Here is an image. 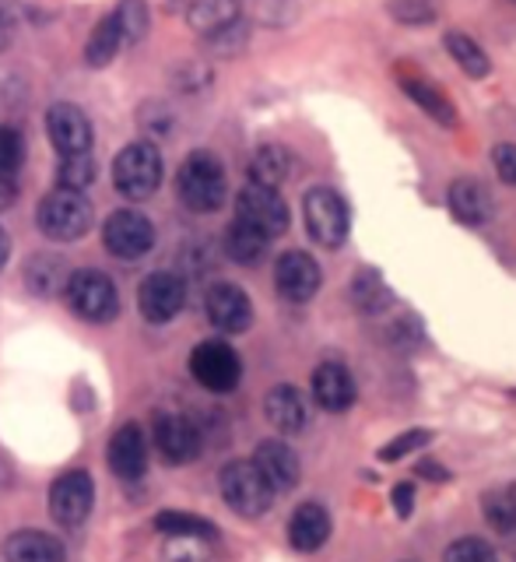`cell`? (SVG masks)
I'll list each match as a JSON object with an SVG mask.
<instances>
[{"label":"cell","mask_w":516,"mask_h":562,"mask_svg":"<svg viewBox=\"0 0 516 562\" xmlns=\"http://www.w3.org/2000/svg\"><path fill=\"white\" fill-rule=\"evenodd\" d=\"M176 190H180V198L190 211H204V215L207 211H218L228 193L225 166L211 151H193L180 166Z\"/></svg>","instance_id":"6da1fadb"},{"label":"cell","mask_w":516,"mask_h":562,"mask_svg":"<svg viewBox=\"0 0 516 562\" xmlns=\"http://www.w3.org/2000/svg\"><path fill=\"white\" fill-rule=\"evenodd\" d=\"M64 299H67L70 313L81 316L88 324H105L120 313V295H116V285L110 281V274L92 271V268L67 274Z\"/></svg>","instance_id":"7a4b0ae2"},{"label":"cell","mask_w":516,"mask_h":562,"mask_svg":"<svg viewBox=\"0 0 516 562\" xmlns=\"http://www.w3.org/2000/svg\"><path fill=\"white\" fill-rule=\"evenodd\" d=\"M162 183V155L148 140H134L113 162V187L127 201H145Z\"/></svg>","instance_id":"3957f363"},{"label":"cell","mask_w":516,"mask_h":562,"mask_svg":"<svg viewBox=\"0 0 516 562\" xmlns=\"http://www.w3.org/2000/svg\"><path fill=\"white\" fill-rule=\"evenodd\" d=\"M40 228L57 243H75L92 228V201L81 190L57 187L40 204Z\"/></svg>","instance_id":"277c9868"},{"label":"cell","mask_w":516,"mask_h":562,"mask_svg":"<svg viewBox=\"0 0 516 562\" xmlns=\"http://www.w3.org/2000/svg\"><path fill=\"white\" fill-rule=\"evenodd\" d=\"M218 485H222V499L239 517H263L274 503V488L267 485L254 461H228L218 474Z\"/></svg>","instance_id":"5b68a950"},{"label":"cell","mask_w":516,"mask_h":562,"mask_svg":"<svg viewBox=\"0 0 516 562\" xmlns=\"http://www.w3.org/2000/svg\"><path fill=\"white\" fill-rule=\"evenodd\" d=\"M302 215H306V228L310 236L327 246V250H334V246H341L348 239V204L337 190L330 187H313L306 193V201H302Z\"/></svg>","instance_id":"8992f818"},{"label":"cell","mask_w":516,"mask_h":562,"mask_svg":"<svg viewBox=\"0 0 516 562\" xmlns=\"http://www.w3.org/2000/svg\"><path fill=\"white\" fill-rule=\"evenodd\" d=\"M190 373L204 391L211 394H228L236 391L243 380V362L233 345L225 341H201L190 351Z\"/></svg>","instance_id":"52a82bcc"},{"label":"cell","mask_w":516,"mask_h":562,"mask_svg":"<svg viewBox=\"0 0 516 562\" xmlns=\"http://www.w3.org/2000/svg\"><path fill=\"white\" fill-rule=\"evenodd\" d=\"M102 243L116 260H141L145 254H152V246H155V225L148 215H141V211L123 207L105 218Z\"/></svg>","instance_id":"ba28073f"},{"label":"cell","mask_w":516,"mask_h":562,"mask_svg":"<svg viewBox=\"0 0 516 562\" xmlns=\"http://www.w3.org/2000/svg\"><path fill=\"white\" fill-rule=\"evenodd\" d=\"M96 503V482L88 471H64L57 482L49 485V514L64 527H78L88 520Z\"/></svg>","instance_id":"9c48e42d"},{"label":"cell","mask_w":516,"mask_h":562,"mask_svg":"<svg viewBox=\"0 0 516 562\" xmlns=\"http://www.w3.org/2000/svg\"><path fill=\"white\" fill-rule=\"evenodd\" d=\"M236 218L260 228L263 236L274 239L289 228V204L281 201L278 190L250 183V187H243L239 198H236Z\"/></svg>","instance_id":"30bf717a"},{"label":"cell","mask_w":516,"mask_h":562,"mask_svg":"<svg viewBox=\"0 0 516 562\" xmlns=\"http://www.w3.org/2000/svg\"><path fill=\"white\" fill-rule=\"evenodd\" d=\"M187 303V285L180 274L172 271H155L145 278V285L137 292V310L148 324H169L180 316Z\"/></svg>","instance_id":"8fae6325"},{"label":"cell","mask_w":516,"mask_h":562,"mask_svg":"<svg viewBox=\"0 0 516 562\" xmlns=\"http://www.w3.org/2000/svg\"><path fill=\"white\" fill-rule=\"evenodd\" d=\"M152 436H155L158 453H162L169 464H190L193 457L201 453V432L187 415H176V412L155 415Z\"/></svg>","instance_id":"7c38bea8"},{"label":"cell","mask_w":516,"mask_h":562,"mask_svg":"<svg viewBox=\"0 0 516 562\" xmlns=\"http://www.w3.org/2000/svg\"><path fill=\"white\" fill-rule=\"evenodd\" d=\"M204 310L207 321L215 324L225 334H243L246 327L254 324V303L239 285H228V281H218L211 285L204 295Z\"/></svg>","instance_id":"4fadbf2b"},{"label":"cell","mask_w":516,"mask_h":562,"mask_svg":"<svg viewBox=\"0 0 516 562\" xmlns=\"http://www.w3.org/2000/svg\"><path fill=\"white\" fill-rule=\"evenodd\" d=\"M46 131L53 148L60 155L92 151V120H88L75 102H57L46 113Z\"/></svg>","instance_id":"5bb4252c"},{"label":"cell","mask_w":516,"mask_h":562,"mask_svg":"<svg viewBox=\"0 0 516 562\" xmlns=\"http://www.w3.org/2000/svg\"><path fill=\"white\" fill-rule=\"evenodd\" d=\"M274 285L289 303H310L319 292V263L302 250L281 254L274 263Z\"/></svg>","instance_id":"9a60e30c"},{"label":"cell","mask_w":516,"mask_h":562,"mask_svg":"<svg viewBox=\"0 0 516 562\" xmlns=\"http://www.w3.org/2000/svg\"><path fill=\"white\" fill-rule=\"evenodd\" d=\"M110 468L123 482H137L141 474L148 471V439H145V429H141L137 422H127V426H120L113 432Z\"/></svg>","instance_id":"2e32d148"},{"label":"cell","mask_w":516,"mask_h":562,"mask_svg":"<svg viewBox=\"0 0 516 562\" xmlns=\"http://www.w3.org/2000/svg\"><path fill=\"white\" fill-rule=\"evenodd\" d=\"M254 464L267 479V485L274 488V496L278 492H292L299 485V474H302L299 457L289 443H281V439H263L254 453Z\"/></svg>","instance_id":"e0dca14e"},{"label":"cell","mask_w":516,"mask_h":562,"mask_svg":"<svg viewBox=\"0 0 516 562\" xmlns=\"http://www.w3.org/2000/svg\"><path fill=\"white\" fill-rule=\"evenodd\" d=\"M263 412H267V422H271V426L284 436H295L310 426V401L292 383L274 386L263 401Z\"/></svg>","instance_id":"ac0fdd59"},{"label":"cell","mask_w":516,"mask_h":562,"mask_svg":"<svg viewBox=\"0 0 516 562\" xmlns=\"http://www.w3.org/2000/svg\"><path fill=\"white\" fill-rule=\"evenodd\" d=\"M313 401L324 412H348L355 404V380L341 362H324L313 373Z\"/></svg>","instance_id":"d6986e66"},{"label":"cell","mask_w":516,"mask_h":562,"mask_svg":"<svg viewBox=\"0 0 516 562\" xmlns=\"http://www.w3.org/2000/svg\"><path fill=\"white\" fill-rule=\"evenodd\" d=\"M330 538V514L319 503H302L289 520V541L299 552L324 549Z\"/></svg>","instance_id":"ffe728a7"},{"label":"cell","mask_w":516,"mask_h":562,"mask_svg":"<svg viewBox=\"0 0 516 562\" xmlns=\"http://www.w3.org/2000/svg\"><path fill=\"white\" fill-rule=\"evenodd\" d=\"M8 562H67L60 538L46 531H18L8 538Z\"/></svg>","instance_id":"44dd1931"},{"label":"cell","mask_w":516,"mask_h":562,"mask_svg":"<svg viewBox=\"0 0 516 562\" xmlns=\"http://www.w3.org/2000/svg\"><path fill=\"white\" fill-rule=\"evenodd\" d=\"M450 211L468 225H485L492 218V193L478 180H457L450 187Z\"/></svg>","instance_id":"7402d4cb"},{"label":"cell","mask_w":516,"mask_h":562,"mask_svg":"<svg viewBox=\"0 0 516 562\" xmlns=\"http://www.w3.org/2000/svg\"><path fill=\"white\" fill-rule=\"evenodd\" d=\"M243 4L239 0H190L187 4V22L193 32L201 35H215L228 25L239 22Z\"/></svg>","instance_id":"603a6c76"},{"label":"cell","mask_w":516,"mask_h":562,"mask_svg":"<svg viewBox=\"0 0 516 562\" xmlns=\"http://www.w3.org/2000/svg\"><path fill=\"white\" fill-rule=\"evenodd\" d=\"M267 246H271V236H263L260 228L246 225V222H233L225 233V254L233 257L236 263H246V268H254L267 257Z\"/></svg>","instance_id":"cb8c5ba5"},{"label":"cell","mask_w":516,"mask_h":562,"mask_svg":"<svg viewBox=\"0 0 516 562\" xmlns=\"http://www.w3.org/2000/svg\"><path fill=\"white\" fill-rule=\"evenodd\" d=\"M289 172H292V155L278 145H263L250 158V183L278 190L284 180H289Z\"/></svg>","instance_id":"d4e9b609"},{"label":"cell","mask_w":516,"mask_h":562,"mask_svg":"<svg viewBox=\"0 0 516 562\" xmlns=\"http://www.w3.org/2000/svg\"><path fill=\"white\" fill-rule=\"evenodd\" d=\"M155 527L162 535L176 538V541H211V538H218L215 524H207V520L193 517V514H183V509H166V514H158Z\"/></svg>","instance_id":"484cf974"},{"label":"cell","mask_w":516,"mask_h":562,"mask_svg":"<svg viewBox=\"0 0 516 562\" xmlns=\"http://www.w3.org/2000/svg\"><path fill=\"white\" fill-rule=\"evenodd\" d=\"M401 85H404L407 99H412V102H418L425 113H429L433 120H439V123H442V127H453V123H457V113H453L450 99L442 95L436 85L422 81V78H401Z\"/></svg>","instance_id":"4316f807"},{"label":"cell","mask_w":516,"mask_h":562,"mask_svg":"<svg viewBox=\"0 0 516 562\" xmlns=\"http://www.w3.org/2000/svg\"><path fill=\"white\" fill-rule=\"evenodd\" d=\"M482 509H485V520L492 531L516 535V485L489 488L482 496Z\"/></svg>","instance_id":"83f0119b"},{"label":"cell","mask_w":516,"mask_h":562,"mask_svg":"<svg viewBox=\"0 0 516 562\" xmlns=\"http://www.w3.org/2000/svg\"><path fill=\"white\" fill-rule=\"evenodd\" d=\"M120 46H123V35H120V25H116V14H110L92 29V35H88L85 60L92 67H105L110 60H116Z\"/></svg>","instance_id":"f1b7e54d"},{"label":"cell","mask_w":516,"mask_h":562,"mask_svg":"<svg viewBox=\"0 0 516 562\" xmlns=\"http://www.w3.org/2000/svg\"><path fill=\"white\" fill-rule=\"evenodd\" d=\"M447 49H450V57L457 60V67L464 70L468 78H485L489 70H492L485 49L478 46L471 35H464V32H447Z\"/></svg>","instance_id":"f546056e"},{"label":"cell","mask_w":516,"mask_h":562,"mask_svg":"<svg viewBox=\"0 0 516 562\" xmlns=\"http://www.w3.org/2000/svg\"><path fill=\"white\" fill-rule=\"evenodd\" d=\"M96 180V158L92 151H78V155H60L57 166V187L64 190H88Z\"/></svg>","instance_id":"4dcf8cb0"},{"label":"cell","mask_w":516,"mask_h":562,"mask_svg":"<svg viewBox=\"0 0 516 562\" xmlns=\"http://www.w3.org/2000/svg\"><path fill=\"white\" fill-rule=\"evenodd\" d=\"M116 14V25H120V35L123 43H141L148 35V4L145 0H120V8L113 11Z\"/></svg>","instance_id":"1f68e13d"},{"label":"cell","mask_w":516,"mask_h":562,"mask_svg":"<svg viewBox=\"0 0 516 562\" xmlns=\"http://www.w3.org/2000/svg\"><path fill=\"white\" fill-rule=\"evenodd\" d=\"M25 162V140L14 127H0V176L14 180V172Z\"/></svg>","instance_id":"d6a6232c"},{"label":"cell","mask_w":516,"mask_h":562,"mask_svg":"<svg viewBox=\"0 0 516 562\" xmlns=\"http://www.w3.org/2000/svg\"><path fill=\"white\" fill-rule=\"evenodd\" d=\"M442 562H500V555H495V549L482 538H460L447 549Z\"/></svg>","instance_id":"836d02e7"},{"label":"cell","mask_w":516,"mask_h":562,"mask_svg":"<svg viewBox=\"0 0 516 562\" xmlns=\"http://www.w3.org/2000/svg\"><path fill=\"white\" fill-rule=\"evenodd\" d=\"M64 268L53 257H35L29 263V285L40 289V292H49V289H64Z\"/></svg>","instance_id":"e575fe53"},{"label":"cell","mask_w":516,"mask_h":562,"mask_svg":"<svg viewBox=\"0 0 516 562\" xmlns=\"http://www.w3.org/2000/svg\"><path fill=\"white\" fill-rule=\"evenodd\" d=\"M429 439H433V432H429V429H412V432H401L397 439H390V443L380 450V461L394 464V461H401V457H407V453L422 450L425 443H429Z\"/></svg>","instance_id":"d590c367"},{"label":"cell","mask_w":516,"mask_h":562,"mask_svg":"<svg viewBox=\"0 0 516 562\" xmlns=\"http://www.w3.org/2000/svg\"><path fill=\"white\" fill-rule=\"evenodd\" d=\"M390 14L397 18L404 25H425L433 22V8L422 4V0H397V4H390Z\"/></svg>","instance_id":"8d00e7d4"},{"label":"cell","mask_w":516,"mask_h":562,"mask_svg":"<svg viewBox=\"0 0 516 562\" xmlns=\"http://www.w3.org/2000/svg\"><path fill=\"white\" fill-rule=\"evenodd\" d=\"M492 166L500 172V180L516 187V145H495L492 148Z\"/></svg>","instance_id":"74e56055"},{"label":"cell","mask_w":516,"mask_h":562,"mask_svg":"<svg viewBox=\"0 0 516 562\" xmlns=\"http://www.w3.org/2000/svg\"><path fill=\"white\" fill-rule=\"evenodd\" d=\"M394 509H397V517H412V509H415V485L412 482H401L394 485Z\"/></svg>","instance_id":"f35d334b"},{"label":"cell","mask_w":516,"mask_h":562,"mask_svg":"<svg viewBox=\"0 0 516 562\" xmlns=\"http://www.w3.org/2000/svg\"><path fill=\"white\" fill-rule=\"evenodd\" d=\"M14 201H18V187H14V180H8V176H0V211H8Z\"/></svg>","instance_id":"ab89813d"},{"label":"cell","mask_w":516,"mask_h":562,"mask_svg":"<svg viewBox=\"0 0 516 562\" xmlns=\"http://www.w3.org/2000/svg\"><path fill=\"white\" fill-rule=\"evenodd\" d=\"M11 43V22H8V14L0 11V49H4Z\"/></svg>","instance_id":"60d3db41"},{"label":"cell","mask_w":516,"mask_h":562,"mask_svg":"<svg viewBox=\"0 0 516 562\" xmlns=\"http://www.w3.org/2000/svg\"><path fill=\"white\" fill-rule=\"evenodd\" d=\"M8 257H11V239H8L4 228H0V268L8 263Z\"/></svg>","instance_id":"b9f144b4"},{"label":"cell","mask_w":516,"mask_h":562,"mask_svg":"<svg viewBox=\"0 0 516 562\" xmlns=\"http://www.w3.org/2000/svg\"><path fill=\"white\" fill-rule=\"evenodd\" d=\"M418 471H422V474H433V479H439V482L447 479V471H442V468H436V464H422Z\"/></svg>","instance_id":"7bdbcfd3"},{"label":"cell","mask_w":516,"mask_h":562,"mask_svg":"<svg viewBox=\"0 0 516 562\" xmlns=\"http://www.w3.org/2000/svg\"><path fill=\"white\" fill-rule=\"evenodd\" d=\"M172 4H190V0H172Z\"/></svg>","instance_id":"ee69618b"}]
</instances>
